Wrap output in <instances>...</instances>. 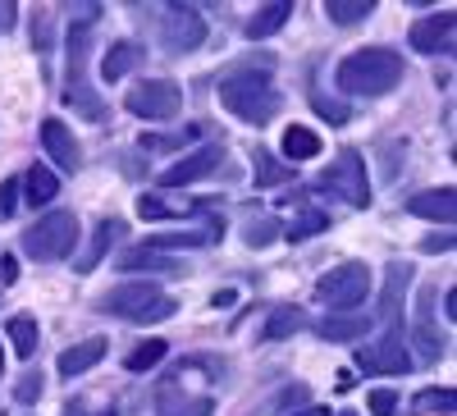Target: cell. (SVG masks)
<instances>
[{"instance_id": "cell-1", "label": "cell", "mask_w": 457, "mask_h": 416, "mask_svg": "<svg viewBox=\"0 0 457 416\" xmlns=\"http://www.w3.org/2000/svg\"><path fill=\"white\" fill-rule=\"evenodd\" d=\"M334 83L338 92L348 96H385L403 83V55L389 51V46H366V51H353L334 69Z\"/></svg>"}, {"instance_id": "cell-2", "label": "cell", "mask_w": 457, "mask_h": 416, "mask_svg": "<svg viewBox=\"0 0 457 416\" xmlns=\"http://www.w3.org/2000/svg\"><path fill=\"white\" fill-rule=\"evenodd\" d=\"M220 101L224 110H234L243 124H270L279 115V87L270 83V73H256V69H243V73H228L220 83Z\"/></svg>"}, {"instance_id": "cell-3", "label": "cell", "mask_w": 457, "mask_h": 416, "mask_svg": "<svg viewBox=\"0 0 457 416\" xmlns=\"http://www.w3.org/2000/svg\"><path fill=\"white\" fill-rule=\"evenodd\" d=\"M101 307L120 320H133V325H156V320L174 316V297L161 293L156 284H120L101 297Z\"/></svg>"}, {"instance_id": "cell-4", "label": "cell", "mask_w": 457, "mask_h": 416, "mask_svg": "<svg viewBox=\"0 0 457 416\" xmlns=\"http://www.w3.org/2000/svg\"><path fill=\"white\" fill-rule=\"evenodd\" d=\"M79 247V215L73 211H51L23 234V252L32 261H64Z\"/></svg>"}, {"instance_id": "cell-5", "label": "cell", "mask_w": 457, "mask_h": 416, "mask_svg": "<svg viewBox=\"0 0 457 416\" xmlns=\"http://www.w3.org/2000/svg\"><path fill=\"white\" fill-rule=\"evenodd\" d=\"M316 297L325 302V307H334V312H357L361 302L370 297V266H361V261H343V266H334L329 275L316 279Z\"/></svg>"}, {"instance_id": "cell-6", "label": "cell", "mask_w": 457, "mask_h": 416, "mask_svg": "<svg viewBox=\"0 0 457 416\" xmlns=\"http://www.w3.org/2000/svg\"><path fill=\"white\" fill-rule=\"evenodd\" d=\"M87 46H92V28L79 23V28L69 32V83H64V101L79 110V115L101 120V101H96V92H92L87 79H83V69H87Z\"/></svg>"}, {"instance_id": "cell-7", "label": "cell", "mask_w": 457, "mask_h": 416, "mask_svg": "<svg viewBox=\"0 0 457 416\" xmlns=\"http://www.w3.org/2000/svg\"><path fill=\"white\" fill-rule=\"evenodd\" d=\"M357 370H366V375H407L411 353L403 344V329H385L375 344L357 348Z\"/></svg>"}, {"instance_id": "cell-8", "label": "cell", "mask_w": 457, "mask_h": 416, "mask_svg": "<svg viewBox=\"0 0 457 416\" xmlns=\"http://www.w3.org/2000/svg\"><path fill=\"white\" fill-rule=\"evenodd\" d=\"M137 120H174L179 110H183V92H179V83H170V79H146V83H137L133 92H129V101H124Z\"/></svg>"}, {"instance_id": "cell-9", "label": "cell", "mask_w": 457, "mask_h": 416, "mask_svg": "<svg viewBox=\"0 0 457 416\" xmlns=\"http://www.w3.org/2000/svg\"><path fill=\"white\" fill-rule=\"evenodd\" d=\"M329 193H338L348 206H370V183H366V165H361V151H343L338 165L325 170L320 179Z\"/></svg>"}, {"instance_id": "cell-10", "label": "cell", "mask_w": 457, "mask_h": 416, "mask_svg": "<svg viewBox=\"0 0 457 416\" xmlns=\"http://www.w3.org/2000/svg\"><path fill=\"white\" fill-rule=\"evenodd\" d=\"M202 42H206V23L197 19V10L170 5V19L161 23V46L170 55H187V51H197Z\"/></svg>"}, {"instance_id": "cell-11", "label": "cell", "mask_w": 457, "mask_h": 416, "mask_svg": "<svg viewBox=\"0 0 457 416\" xmlns=\"http://www.w3.org/2000/svg\"><path fill=\"white\" fill-rule=\"evenodd\" d=\"M407 42L411 51H421V55H444L453 51V14H430V19H416L411 32H407Z\"/></svg>"}, {"instance_id": "cell-12", "label": "cell", "mask_w": 457, "mask_h": 416, "mask_svg": "<svg viewBox=\"0 0 457 416\" xmlns=\"http://www.w3.org/2000/svg\"><path fill=\"white\" fill-rule=\"evenodd\" d=\"M215 165H224V146H202V151H193V156H183L179 165L161 170V183H165V187H183V183H197V179L215 174Z\"/></svg>"}, {"instance_id": "cell-13", "label": "cell", "mask_w": 457, "mask_h": 416, "mask_svg": "<svg viewBox=\"0 0 457 416\" xmlns=\"http://www.w3.org/2000/svg\"><path fill=\"white\" fill-rule=\"evenodd\" d=\"M42 146L51 151V161H55L64 174H73V170L83 165V146H79V137H73V129L60 124V120H46V124H42Z\"/></svg>"}, {"instance_id": "cell-14", "label": "cell", "mask_w": 457, "mask_h": 416, "mask_svg": "<svg viewBox=\"0 0 457 416\" xmlns=\"http://www.w3.org/2000/svg\"><path fill=\"white\" fill-rule=\"evenodd\" d=\"M411 215H421V220H439V224H453L457 215V193L453 187H426V193H416L407 202Z\"/></svg>"}, {"instance_id": "cell-15", "label": "cell", "mask_w": 457, "mask_h": 416, "mask_svg": "<svg viewBox=\"0 0 457 416\" xmlns=\"http://www.w3.org/2000/svg\"><path fill=\"white\" fill-rule=\"evenodd\" d=\"M211 407H215L211 394H183L179 375H174V380L165 385V394H161V416H211Z\"/></svg>"}, {"instance_id": "cell-16", "label": "cell", "mask_w": 457, "mask_h": 416, "mask_svg": "<svg viewBox=\"0 0 457 416\" xmlns=\"http://www.w3.org/2000/svg\"><path fill=\"white\" fill-rule=\"evenodd\" d=\"M370 325H375L370 312H348V316H325V320L316 325V334L329 338V344H353V338H361Z\"/></svg>"}, {"instance_id": "cell-17", "label": "cell", "mask_w": 457, "mask_h": 416, "mask_svg": "<svg viewBox=\"0 0 457 416\" xmlns=\"http://www.w3.org/2000/svg\"><path fill=\"white\" fill-rule=\"evenodd\" d=\"M142 64V46L137 42H114L110 51H105V60H101V79L105 83H120L124 73H133Z\"/></svg>"}, {"instance_id": "cell-18", "label": "cell", "mask_w": 457, "mask_h": 416, "mask_svg": "<svg viewBox=\"0 0 457 416\" xmlns=\"http://www.w3.org/2000/svg\"><path fill=\"white\" fill-rule=\"evenodd\" d=\"M105 338H83V344L79 348H69V353H60V375H69V380H73V375H83V370H92L101 357H105Z\"/></svg>"}, {"instance_id": "cell-19", "label": "cell", "mask_w": 457, "mask_h": 416, "mask_svg": "<svg viewBox=\"0 0 457 416\" xmlns=\"http://www.w3.org/2000/svg\"><path fill=\"white\" fill-rule=\"evenodd\" d=\"M407 284H411V266L394 261V266H389V279H385V302H379V320H389V329H398L394 320H398V302H403Z\"/></svg>"}, {"instance_id": "cell-20", "label": "cell", "mask_w": 457, "mask_h": 416, "mask_svg": "<svg viewBox=\"0 0 457 416\" xmlns=\"http://www.w3.org/2000/svg\"><path fill=\"white\" fill-rule=\"evenodd\" d=\"M23 193H28V202L32 206H46V202H55V193H60V179L46 170V165H32L28 174H23Z\"/></svg>"}, {"instance_id": "cell-21", "label": "cell", "mask_w": 457, "mask_h": 416, "mask_svg": "<svg viewBox=\"0 0 457 416\" xmlns=\"http://www.w3.org/2000/svg\"><path fill=\"white\" fill-rule=\"evenodd\" d=\"M288 14H293V5H288V0H275V5H261V10L247 19V37L256 42V37H270V32H279Z\"/></svg>"}, {"instance_id": "cell-22", "label": "cell", "mask_w": 457, "mask_h": 416, "mask_svg": "<svg viewBox=\"0 0 457 416\" xmlns=\"http://www.w3.org/2000/svg\"><path fill=\"white\" fill-rule=\"evenodd\" d=\"M284 156L297 165V161H316L320 156V137L312 133V129H302V124H293L288 133H284Z\"/></svg>"}, {"instance_id": "cell-23", "label": "cell", "mask_w": 457, "mask_h": 416, "mask_svg": "<svg viewBox=\"0 0 457 416\" xmlns=\"http://www.w3.org/2000/svg\"><path fill=\"white\" fill-rule=\"evenodd\" d=\"M5 334H10V344H14V353L28 362V357H37V344H42V329H37V320L32 316H14L10 325H5Z\"/></svg>"}, {"instance_id": "cell-24", "label": "cell", "mask_w": 457, "mask_h": 416, "mask_svg": "<svg viewBox=\"0 0 457 416\" xmlns=\"http://www.w3.org/2000/svg\"><path fill=\"white\" fill-rule=\"evenodd\" d=\"M114 238H124V220H114V215H110V220H101V224H96V238H92L87 256L79 261V270H92L96 261L110 252V243H114Z\"/></svg>"}, {"instance_id": "cell-25", "label": "cell", "mask_w": 457, "mask_h": 416, "mask_svg": "<svg viewBox=\"0 0 457 416\" xmlns=\"http://www.w3.org/2000/svg\"><path fill=\"white\" fill-rule=\"evenodd\" d=\"M411 344L421 348V362H439V357L448 353V338H444V334H435L430 316H421V320H416V334H411Z\"/></svg>"}, {"instance_id": "cell-26", "label": "cell", "mask_w": 457, "mask_h": 416, "mask_svg": "<svg viewBox=\"0 0 457 416\" xmlns=\"http://www.w3.org/2000/svg\"><path fill=\"white\" fill-rule=\"evenodd\" d=\"M370 10H375V0H329V5H325V14H329L338 28H353V23L370 19Z\"/></svg>"}, {"instance_id": "cell-27", "label": "cell", "mask_w": 457, "mask_h": 416, "mask_svg": "<svg viewBox=\"0 0 457 416\" xmlns=\"http://www.w3.org/2000/svg\"><path fill=\"white\" fill-rule=\"evenodd\" d=\"M124 270H156V275H174L179 266L170 256H161V252H151V247H137V252H124V261H120Z\"/></svg>"}, {"instance_id": "cell-28", "label": "cell", "mask_w": 457, "mask_h": 416, "mask_svg": "<svg viewBox=\"0 0 457 416\" xmlns=\"http://www.w3.org/2000/svg\"><path fill=\"white\" fill-rule=\"evenodd\" d=\"M165 353H170V344H165V338H146V344H137L133 353H129V370L133 375H142V370H151V366H161L165 362Z\"/></svg>"}, {"instance_id": "cell-29", "label": "cell", "mask_w": 457, "mask_h": 416, "mask_svg": "<svg viewBox=\"0 0 457 416\" xmlns=\"http://www.w3.org/2000/svg\"><path fill=\"white\" fill-rule=\"evenodd\" d=\"M302 325H307V316H302L297 307H279V312H270V320H265V338H284V334H297Z\"/></svg>"}, {"instance_id": "cell-30", "label": "cell", "mask_w": 457, "mask_h": 416, "mask_svg": "<svg viewBox=\"0 0 457 416\" xmlns=\"http://www.w3.org/2000/svg\"><path fill=\"white\" fill-rule=\"evenodd\" d=\"M284 179H293V165H279L270 151H256V183H261V187H275V183H284Z\"/></svg>"}, {"instance_id": "cell-31", "label": "cell", "mask_w": 457, "mask_h": 416, "mask_svg": "<svg viewBox=\"0 0 457 416\" xmlns=\"http://www.w3.org/2000/svg\"><path fill=\"white\" fill-rule=\"evenodd\" d=\"M275 234H279V220L261 215V220H247V229H243V243H247V247H270V243H275Z\"/></svg>"}, {"instance_id": "cell-32", "label": "cell", "mask_w": 457, "mask_h": 416, "mask_svg": "<svg viewBox=\"0 0 457 416\" xmlns=\"http://www.w3.org/2000/svg\"><path fill=\"white\" fill-rule=\"evenodd\" d=\"M320 229H329V215H320V211H307L302 220H293V229L284 234L288 243H302V238H312V234H320Z\"/></svg>"}, {"instance_id": "cell-33", "label": "cell", "mask_w": 457, "mask_h": 416, "mask_svg": "<svg viewBox=\"0 0 457 416\" xmlns=\"http://www.w3.org/2000/svg\"><path fill=\"white\" fill-rule=\"evenodd\" d=\"M202 137V129H183V133H151V137H142V146L146 151H174V146H183V142H197Z\"/></svg>"}, {"instance_id": "cell-34", "label": "cell", "mask_w": 457, "mask_h": 416, "mask_svg": "<svg viewBox=\"0 0 457 416\" xmlns=\"http://www.w3.org/2000/svg\"><path fill=\"white\" fill-rule=\"evenodd\" d=\"M211 234H161V238H151L146 247L151 252H161V247H206Z\"/></svg>"}, {"instance_id": "cell-35", "label": "cell", "mask_w": 457, "mask_h": 416, "mask_svg": "<svg viewBox=\"0 0 457 416\" xmlns=\"http://www.w3.org/2000/svg\"><path fill=\"white\" fill-rule=\"evenodd\" d=\"M453 389H426V394H416V412H453Z\"/></svg>"}, {"instance_id": "cell-36", "label": "cell", "mask_w": 457, "mask_h": 416, "mask_svg": "<svg viewBox=\"0 0 457 416\" xmlns=\"http://www.w3.org/2000/svg\"><path fill=\"white\" fill-rule=\"evenodd\" d=\"M312 105H316V115L320 120H329V124H348V105H343V101H329V96H312Z\"/></svg>"}, {"instance_id": "cell-37", "label": "cell", "mask_w": 457, "mask_h": 416, "mask_svg": "<svg viewBox=\"0 0 457 416\" xmlns=\"http://www.w3.org/2000/svg\"><path fill=\"white\" fill-rule=\"evenodd\" d=\"M137 215H142V220H174L179 206H170V202H161V197H142V202H137Z\"/></svg>"}, {"instance_id": "cell-38", "label": "cell", "mask_w": 457, "mask_h": 416, "mask_svg": "<svg viewBox=\"0 0 457 416\" xmlns=\"http://www.w3.org/2000/svg\"><path fill=\"white\" fill-rule=\"evenodd\" d=\"M42 385H46V380H42V370H37V375L28 370L23 380L14 385V398H19V403H37V398H42Z\"/></svg>"}, {"instance_id": "cell-39", "label": "cell", "mask_w": 457, "mask_h": 416, "mask_svg": "<svg viewBox=\"0 0 457 416\" xmlns=\"http://www.w3.org/2000/svg\"><path fill=\"white\" fill-rule=\"evenodd\" d=\"M19 211V179H5L0 183V220H10Z\"/></svg>"}, {"instance_id": "cell-40", "label": "cell", "mask_w": 457, "mask_h": 416, "mask_svg": "<svg viewBox=\"0 0 457 416\" xmlns=\"http://www.w3.org/2000/svg\"><path fill=\"white\" fill-rule=\"evenodd\" d=\"M370 412H375V416H394V412H398V394H394V389H375V394H370Z\"/></svg>"}, {"instance_id": "cell-41", "label": "cell", "mask_w": 457, "mask_h": 416, "mask_svg": "<svg viewBox=\"0 0 457 416\" xmlns=\"http://www.w3.org/2000/svg\"><path fill=\"white\" fill-rule=\"evenodd\" d=\"M32 46L37 51H51V19L37 14V28H32Z\"/></svg>"}, {"instance_id": "cell-42", "label": "cell", "mask_w": 457, "mask_h": 416, "mask_svg": "<svg viewBox=\"0 0 457 416\" xmlns=\"http://www.w3.org/2000/svg\"><path fill=\"white\" fill-rule=\"evenodd\" d=\"M19 279V261L14 256H0V288H10Z\"/></svg>"}, {"instance_id": "cell-43", "label": "cell", "mask_w": 457, "mask_h": 416, "mask_svg": "<svg viewBox=\"0 0 457 416\" xmlns=\"http://www.w3.org/2000/svg\"><path fill=\"white\" fill-rule=\"evenodd\" d=\"M421 252H453V234H430V238H421Z\"/></svg>"}, {"instance_id": "cell-44", "label": "cell", "mask_w": 457, "mask_h": 416, "mask_svg": "<svg viewBox=\"0 0 457 416\" xmlns=\"http://www.w3.org/2000/svg\"><path fill=\"white\" fill-rule=\"evenodd\" d=\"M14 14H19V10L5 0V5H0V32H10V28H14Z\"/></svg>"}, {"instance_id": "cell-45", "label": "cell", "mask_w": 457, "mask_h": 416, "mask_svg": "<svg viewBox=\"0 0 457 416\" xmlns=\"http://www.w3.org/2000/svg\"><path fill=\"white\" fill-rule=\"evenodd\" d=\"M334 389H338V394H348V389H353V370H338V380H334Z\"/></svg>"}, {"instance_id": "cell-46", "label": "cell", "mask_w": 457, "mask_h": 416, "mask_svg": "<svg viewBox=\"0 0 457 416\" xmlns=\"http://www.w3.org/2000/svg\"><path fill=\"white\" fill-rule=\"evenodd\" d=\"M444 312H448V320H453V316H457V293H453V288H448V293H444Z\"/></svg>"}, {"instance_id": "cell-47", "label": "cell", "mask_w": 457, "mask_h": 416, "mask_svg": "<svg viewBox=\"0 0 457 416\" xmlns=\"http://www.w3.org/2000/svg\"><path fill=\"white\" fill-rule=\"evenodd\" d=\"M288 416H329L325 407H302V412H288Z\"/></svg>"}, {"instance_id": "cell-48", "label": "cell", "mask_w": 457, "mask_h": 416, "mask_svg": "<svg viewBox=\"0 0 457 416\" xmlns=\"http://www.w3.org/2000/svg\"><path fill=\"white\" fill-rule=\"evenodd\" d=\"M338 416H357V412H338Z\"/></svg>"}, {"instance_id": "cell-49", "label": "cell", "mask_w": 457, "mask_h": 416, "mask_svg": "<svg viewBox=\"0 0 457 416\" xmlns=\"http://www.w3.org/2000/svg\"><path fill=\"white\" fill-rule=\"evenodd\" d=\"M0 370H5V357H0Z\"/></svg>"}]
</instances>
